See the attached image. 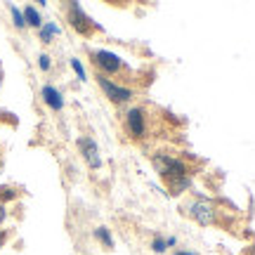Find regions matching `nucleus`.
<instances>
[{
	"mask_svg": "<svg viewBox=\"0 0 255 255\" xmlns=\"http://www.w3.org/2000/svg\"><path fill=\"white\" fill-rule=\"evenodd\" d=\"M154 168H156V173H161V177L168 180L173 194H180V191L187 189V184H189V180H187V165L180 158H173V156H168V154H156Z\"/></svg>",
	"mask_w": 255,
	"mask_h": 255,
	"instance_id": "nucleus-1",
	"label": "nucleus"
},
{
	"mask_svg": "<svg viewBox=\"0 0 255 255\" xmlns=\"http://www.w3.org/2000/svg\"><path fill=\"white\" fill-rule=\"evenodd\" d=\"M184 213L191 220H196L199 225H215V220H218V208L210 201H203V199L184 203Z\"/></svg>",
	"mask_w": 255,
	"mask_h": 255,
	"instance_id": "nucleus-2",
	"label": "nucleus"
},
{
	"mask_svg": "<svg viewBox=\"0 0 255 255\" xmlns=\"http://www.w3.org/2000/svg\"><path fill=\"white\" fill-rule=\"evenodd\" d=\"M97 83H100V88L104 90V95L109 97L111 102H128L130 97H132V90H128V88H121V85H116V83H111L104 73H100L97 76Z\"/></svg>",
	"mask_w": 255,
	"mask_h": 255,
	"instance_id": "nucleus-3",
	"label": "nucleus"
},
{
	"mask_svg": "<svg viewBox=\"0 0 255 255\" xmlns=\"http://www.w3.org/2000/svg\"><path fill=\"white\" fill-rule=\"evenodd\" d=\"M95 64L102 69V73H104V76H107V73L121 71V66H123L121 57L114 55V52H109V50H97V52H95Z\"/></svg>",
	"mask_w": 255,
	"mask_h": 255,
	"instance_id": "nucleus-4",
	"label": "nucleus"
},
{
	"mask_svg": "<svg viewBox=\"0 0 255 255\" xmlns=\"http://www.w3.org/2000/svg\"><path fill=\"white\" fill-rule=\"evenodd\" d=\"M126 123H128V132L132 137H144V111L142 109H130L126 114Z\"/></svg>",
	"mask_w": 255,
	"mask_h": 255,
	"instance_id": "nucleus-5",
	"label": "nucleus"
},
{
	"mask_svg": "<svg viewBox=\"0 0 255 255\" xmlns=\"http://www.w3.org/2000/svg\"><path fill=\"white\" fill-rule=\"evenodd\" d=\"M71 26L78 31V33H88L92 26V21L88 19V14L81 9V5L78 2H73L71 5Z\"/></svg>",
	"mask_w": 255,
	"mask_h": 255,
	"instance_id": "nucleus-6",
	"label": "nucleus"
},
{
	"mask_svg": "<svg viewBox=\"0 0 255 255\" xmlns=\"http://www.w3.org/2000/svg\"><path fill=\"white\" fill-rule=\"evenodd\" d=\"M78 146H81L83 156H85V161L92 165V168H100V156H97V144L92 142V139H78Z\"/></svg>",
	"mask_w": 255,
	"mask_h": 255,
	"instance_id": "nucleus-7",
	"label": "nucleus"
},
{
	"mask_svg": "<svg viewBox=\"0 0 255 255\" xmlns=\"http://www.w3.org/2000/svg\"><path fill=\"white\" fill-rule=\"evenodd\" d=\"M43 100H45L47 107H52V109H62V95H59V90H55L52 85H45L43 88Z\"/></svg>",
	"mask_w": 255,
	"mask_h": 255,
	"instance_id": "nucleus-8",
	"label": "nucleus"
},
{
	"mask_svg": "<svg viewBox=\"0 0 255 255\" xmlns=\"http://www.w3.org/2000/svg\"><path fill=\"white\" fill-rule=\"evenodd\" d=\"M24 21H26V24H31V26H36V28L43 24V21H40V14L36 12V7H26V9H24Z\"/></svg>",
	"mask_w": 255,
	"mask_h": 255,
	"instance_id": "nucleus-9",
	"label": "nucleus"
},
{
	"mask_svg": "<svg viewBox=\"0 0 255 255\" xmlns=\"http://www.w3.org/2000/svg\"><path fill=\"white\" fill-rule=\"evenodd\" d=\"M95 237L100 239V241H102V244H104V246H107V248H111V246H114V239H111V234H109V232H107V227L95 229Z\"/></svg>",
	"mask_w": 255,
	"mask_h": 255,
	"instance_id": "nucleus-10",
	"label": "nucleus"
},
{
	"mask_svg": "<svg viewBox=\"0 0 255 255\" xmlns=\"http://www.w3.org/2000/svg\"><path fill=\"white\" fill-rule=\"evenodd\" d=\"M12 19H14V26H17V28H24V26H26V21H24V14H21L17 7H12Z\"/></svg>",
	"mask_w": 255,
	"mask_h": 255,
	"instance_id": "nucleus-11",
	"label": "nucleus"
},
{
	"mask_svg": "<svg viewBox=\"0 0 255 255\" xmlns=\"http://www.w3.org/2000/svg\"><path fill=\"white\" fill-rule=\"evenodd\" d=\"M52 33H57V26L55 24H47V26L40 31V38H43L45 43H50V36H52Z\"/></svg>",
	"mask_w": 255,
	"mask_h": 255,
	"instance_id": "nucleus-12",
	"label": "nucleus"
},
{
	"mask_svg": "<svg viewBox=\"0 0 255 255\" xmlns=\"http://www.w3.org/2000/svg\"><path fill=\"white\" fill-rule=\"evenodd\" d=\"M151 248H154V253H163L165 248H168V244H165V241H163L161 237H156V239H154V244H151Z\"/></svg>",
	"mask_w": 255,
	"mask_h": 255,
	"instance_id": "nucleus-13",
	"label": "nucleus"
},
{
	"mask_svg": "<svg viewBox=\"0 0 255 255\" xmlns=\"http://www.w3.org/2000/svg\"><path fill=\"white\" fill-rule=\"evenodd\" d=\"M71 66H73V71L78 73V78H81V81H85V69H83V64L78 62V59H71Z\"/></svg>",
	"mask_w": 255,
	"mask_h": 255,
	"instance_id": "nucleus-14",
	"label": "nucleus"
},
{
	"mask_svg": "<svg viewBox=\"0 0 255 255\" xmlns=\"http://www.w3.org/2000/svg\"><path fill=\"white\" fill-rule=\"evenodd\" d=\"M40 69H43V71H47V69H50V57H47V55H40Z\"/></svg>",
	"mask_w": 255,
	"mask_h": 255,
	"instance_id": "nucleus-15",
	"label": "nucleus"
},
{
	"mask_svg": "<svg viewBox=\"0 0 255 255\" xmlns=\"http://www.w3.org/2000/svg\"><path fill=\"white\" fill-rule=\"evenodd\" d=\"M5 215H7V213H5V206H2V203H0V222H2V220H5Z\"/></svg>",
	"mask_w": 255,
	"mask_h": 255,
	"instance_id": "nucleus-16",
	"label": "nucleus"
},
{
	"mask_svg": "<svg viewBox=\"0 0 255 255\" xmlns=\"http://www.w3.org/2000/svg\"><path fill=\"white\" fill-rule=\"evenodd\" d=\"M2 241H5V232H0V246H2Z\"/></svg>",
	"mask_w": 255,
	"mask_h": 255,
	"instance_id": "nucleus-17",
	"label": "nucleus"
},
{
	"mask_svg": "<svg viewBox=\"0 0 255 255\" xmlns=\"http://www.w3.org/2000/svg\"><path fill=\"white\" fill-rule=\"evenodd\" d=\"M175 255H191V253H182V251H180V253H175Z\"/></svg>",
	"mask_w": 255,
	"mask_h": 255,
	"instance_id": "nucleus-18",
	"label": "nucleus"
}]
</instances>
